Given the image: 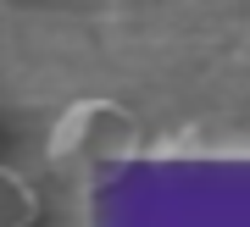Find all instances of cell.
I'll list each match as a JSON object with an SVG mask.
<instances>
[{"mask_svg":"<svg viewBox=\"0 0 250 227\" xmlns=\"http://www.w3.org/2000/svg\"><path fill=\"white\" fill-rule=\"evenodd\" d=\"M45 155L56 172H72V177H95V172H111V166H128L145 155V128L139 116L128 111L123 100L111 95H89V100H72L50 128V144Z\"/></svg>","mask_w":250,"mask_h":227,"instance_id":"obj_1","label":"cell"},{"mask_svg":"<svg viewBox=\"0 0 250 227\" xmlns=\"http://www.w3.org/2000/svg\"><path fill=\"white\" fill-rule=\"evenodd\" d=\"M39 222V194L22 172L0 166V227H34Z\"/></svg>","mask_w":250,"mask_h":227,"instance_id":"obj_2","label":"cell"}]
</instances>
